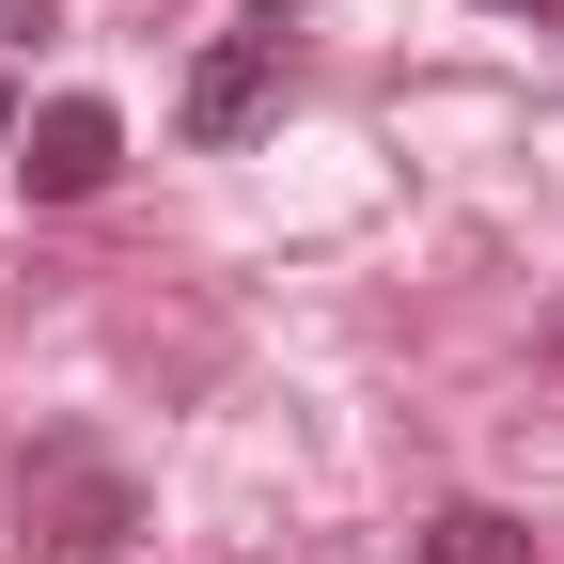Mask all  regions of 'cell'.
I'll list each match as a JSON object with an SVG mask.
<instances>
[{
    "label": "cell",
    "mask_w": 564,
    "mask_h": 564,
    "mask_svg": "<svg viewBox=\"0 0 564 564\" xmlns=\"http://www.w3.org/2000/svg\"><path fill=\"white\" fill-rule=\"evenodd\" d=\"M17 533H32L47 564H110V549L141 533L126 455H110V440H79V423H63V440H32V455H17Z\"/></svg>",
    "instance_id": "6da1fadb"
},
{
    "label": "cell",
    "mask_w": 564,
    "mask_h": 564,
    "mask_svg": "<svg viewBox=\"0 0 564 564\" xmlns=\"http://www.w3.org/2000/svg\"><path fill=\"white\" fill-rule=\"evenodd\" d=\"M17 173H32V204H95V188L126 173V110H110V95H47V110L17 126Z\"/></svg>",
    "instance_id": "7a4b0ae2"
},
{
    "label": "cell",
    "mask_w": 564,
    "mask_h": 564,
    "mask_svg": "<svg viewBox=\"0 0 564 564\" xmlns=\"http://www.w3.org/2000/svg\"><path fill=\"white\" fill-rule=\"evenodd\" d=\"M267 110H282V32H220V47L188 63V95H173L188 141H251Z\"/></svg>",
    "instance_id": "3957f363"
},
{
    "label": "cell",
    "mask_w": 564,
    "mask_h": 564,
    "mask_svg": "<svg viewBox=\"0 0 564 564\" xmlns=\"http://www.w3.org/2000/svg\"><path fill=\"white\" fill-rule=\"evenodd\" d=\"M423 564H533V533L502 502H440V518H423Z\"/></svg>",
    "instance_id": "277c9868"
},
{
    "label": "cell",
    "mask_w": 564,
    "mask_h": 564,
    "mask_svg": "<svg viewBox=\"0 0 564 564\" xmlns=\"http://www.w3.org/2000/svg\"><path fill=\"white\" fill-rule=\"evenodd\" d=\"M17 126H32V110H17V79H0V158H17Z\"/></svg>",
    "instance_id": "5b68a950"
},
{
    "label": "cell",
    "mask_w": 564,
    "mask_h": 564,
    "mask_svg": "<svg viewBox=\"0 0 564 564\" xmlns=\"http://www.w3.org/2000/svg\"><path fill=\"white\" fill-rule=\"evenodd\" d=\"M533 345H549V361H564V299H549V314H533Z\"/></svg>",
    "instance_id": "8992f818"
},
{
    "label": "cell",
    "mask_w": 564,
    "mask_h": 564,
    "mask_svg": "<svg viewBox=\"0 0 564 564\" xmlns=\"http://www.w3.org/2000/svg\"><path fill=\"white\" fill-rule=\"evenodd\" d=\"M502 17H564V0H502Z\"/></svg>",
    "instance_id": "52a82bcc"
},
{
    "label": "cell",
    "mask_w": 564,
    "mask_h": 564,
    "mask_svg": "<svg viewBox=\"0 0 564 564\" xmlns=\"http://www.w3.org/2000/svg\"><path fill=\"white\" fill-rule=\"evenodd\" d=\"M251 17H282V0H251Z\"/></svg>",
    "instance_id": "ba28073f"
}]
</instances>
